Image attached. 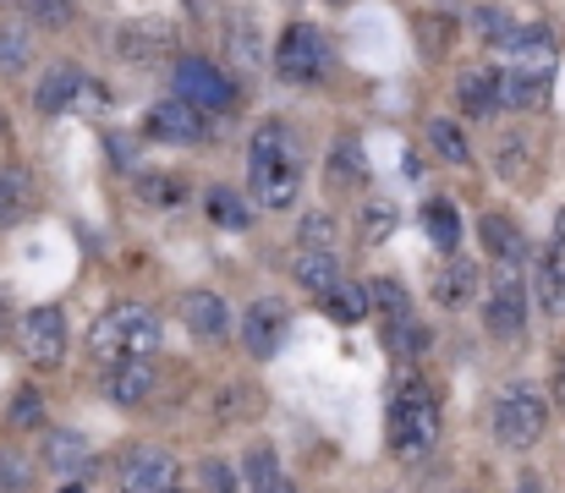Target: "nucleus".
Returning a JSON list of instances; mask_svg holds the SVG:
<instances>
[{"instance_id":"1","label":"nucleus","mask_w":565,"mask_h":493,"mask_svg":"<svg viewBox=\"0 0 565 493\" xmlns=\"http://www.w3.org/2000/svg\"><path fill=\"white\" fill-rule=\"evenodd\" d=\"M160 340H166V329H160V313H154L149 302H110V308L94 319V329H88V351H94L99 362L154 356Z\"/></svg>"},{"instance_id":"2","label":"nucleus","mask_w":565,"mask_h":493,"mask_svg":"<svg viewBox=\"0 0 565 493\" xmlns=\"http://www.w3.org/2000/svg\"><path fill=\"white\" fill-rule=\"evenodd\" d=\"M247 164H253V197L264 208H291L302 181H297V149L286 138L280 121H264L253 132V149H247Z\"/></svg>"},{"instance_id":"3","label":"nucleus","mask_w":565,"mask_h":493,"mask_svg":"<svg viewBox=\"0 0 565 493\" xmlns=\"http://www.w3.org/2000/svg\"><path fill=\"white\" fill-rule=\"evenodd\" d=\"M439 444V400L428 384L406 378L395 395H390V450L401 461H417Z\"/></svg>"},{"instance_id":"4","label":"nucleus","mask_w":565,"mask_h":493,"mask_svg":"<svg viewBox=\"0 0 565 493\" xmlns=\"http://www.w3.org/2000/svg\"><path fill=\"white\" fill-rule=\"evenodd\" d=\"M544 428H550V400H544V389L516 384V389L500 395V406H494V439H500L505 450H533V444L544 439Z\"/></svg>"},{"instance_id":"5","label":"nucleus","mask_w":565,"mask_h":493,"mask_svg":"<svg viewBox=\"0 0 565 493\" xmlns=\"http://www.w3.org/2000/svg\"><path fill=\"white\" fill-rule=\"evenodd\" d=\"M177 99L192 105L198 116H225L231 105H236V83L214 66V61H203V55H188L182 66H177Z\"/></svg>"},{"instance_id":"6","label":"nucleus","mask_w":565,"mask_h":493,"mask_svg":"<svg viewBox=\"0 0 565 493\" xmlns=\"http://www.w3.org/2000/svg\"><path fill=\"white\" fill-rule=\"evenodd\" d=\"M275 66H280L286 83H313V77H324V66H330V44H324V33H319L313 22H291V28L280 33Z\"/></svg>"},{"instance_id":"7","label":"nucleus","mask_w":565,"mask_h":493,"mask_svg":"<svg viewBox=\"0 0 565 493\" xmlns=\"http://www.w3.org/2000/svg\"><path fill=\"white\" fill-rule=\"evenodd\" d=\"M17 345L33 367H61L66 356V319L61 308H28L17 313Z\"/></svg>"},{"instance_id":"8","label":"nucleus","mask_w":565,"mask_h":493,"mask_svg":"<svg viewBox=\"0 0 565 493\" xmlns=\"http://www.w3.org/2000/svg\"><path fill=\"white\" fill-rule=\"evenodd\" d=\"M483 319H489V334H494V340H522V329H527V286H522V275H516L511 264L489 280V308H483Z\"/></svg>"},{"instance_id":"9","label":"nucleus","mask_w":565,"mask_h":493,"mask_svg":"<svg viewBox=\"0 0 565 493\" xmlns=\"http://www.w3.org/2000/svg\"><path fill=\"white\" fill-rule=\"evenodd\" d=\"M110 44H116L121 61L143 66V61H160V55L177 50V22H166V17H132V22H121L110 33Z\"/></svg>"},{"instance_id":"10","label":"nucleus","mask_w":565,"mask_h":493,"mask_svg":"<svg viewBox=\"0 0 565 493\" xmlns=\"http://www.w3.org/2000/svg\"><path fill=\"white\" fill-rule=\"evenodd\" d=\"M286 329H291V308H286L280 297H258V302L242 313V345H247V356L269 362V356L280 351Z\"/></svg>"},{"instance_id":"11","label":"nucleus","mask_w":565,"mask_h":493,"mask_svg":"<svg viewBox=\"0 0 565 493\" xmlns=\"http://www.w3.org/2000/svg\"><path fill=\"white\" fill-rule=\"evenodd\" d=\"M116 483H121V493H166V489H177V456H171V450L143 444V450H132V456L116 467Z\"/></svg>"},{"instance_id":"12","label":"nucleus","mask_w":565,"mask_h":493,"mask_svg":"<svg viewBox=\"0 0 565 493\" xmlns=\"http://www.w3.org/2000/svg\"><path fill=\"white\" fill-rule=\"evenodd\" d=\"M154 384H160V373H154V362L149 356H121V362H105V400L110 406H143L149 395H154Z\"/></svg>"},{"instance_id":"13","label":"nucleus","mask_w":565,"mask_h":493,"mask_svg":"<svg viewBox=\"0 0 565 493\" xmlns=\"http://www.w3.org/2000/svg\"><path fill=\"white\" fill-rule=\"evenodd\" d=\"M149 138L160 143H209V116H198L182 99H166L149 110Z\"/></svg>"},{"instance_id":"14","label":"nucleus","mask_w":565,"mask_h":493,"mask_svg":"<svg viewBox=\"0 0 565 493\" xmlns=\"http://www.w3.org/2000/svg\"><path fill=\"white\" fill-rule=\"evenodd\" d=\"M182 324H188L198 340H225V334H231V308H225L214 291H188V297H182Z\"/></svg>"},{"instance_id":"15","label":"nucleus","mask_w":565,"mask_h":493,"mask_svg":"<svg viewBox=\"0 0 565 493\" xmlns=\"http://www.w3.org/2000/svg\"><path fill=\"white\" fill-rule=\"evenodd\" d=\"M324 175H330L335 192L369 186V154H363V143H358V138H335V149H330V160H324Z\"/></svg>"},{"instance_id":"16","label":"nucleus","mask_w":565,"mask_h":493,"mask_svg":"<svg viewBox=\"0 0 565 493\" xmlns=\"http://www.w3.org/2000/svg\"><path fill=\"white\" fill-rule=\"evenodd\" d=\"M291 275H297V286H302V291L324 297V291H335V286H341V258H335V253H313V247H302V253L291 258Z\"/></svg>"},{"instance_id":"17","label":"nucleus","mask_w":565,"mask_h":493,"mask_svg":"<svg viewBox=\"0 0 565 493\" xmlns=\"http://www.w3.org/2000/svg\"><path fill=\"white\" fill-rule=\"evenodd\" d=\"M77 94H83V77H77V66H66V61H61V66H50V72L39 77V94H33V105H39L44 116H61V110L77 99Z\"/></svg>"},{"instance_id":"18","label":"nucleus","mask_w":565,"mask_h":493,"mask_svg":"<svg viewBox=\"0 0 565 493\" xmlns=\"http://www.w3.org/2000/svg\"><path fill=\"white\" fill-rule=\"evenodd\" d=\"M225 50H231V61L236 66H264V33H258V22L247 17V11H236L231 22H225Z\"/></svg>"},{"instance_id":"19","label":"nucleus","mask_w":565,"mask_h":493,"mask_svg":"<svg viewBox=\"0 0 565 493\" xmlns=\"http://www.w3.org/2000/svg\"><path fill=\"white\" fill-rule=\"evenodd\" d=\"M472 297H478V269L472 264H445L439 280H434V302L450 308V313H461Z\"/></svg>"},{"instance_id":"20","label":"nucleus","mask_w":565,"mask_h":493,"mask_svg":"<svg viewBox=\"0 0 565 493\" xmlns=\"http://www.w3.org/2000/svg\"><path fill=\"white\" fill-rule=\"evenodd\" d=\"M28 208H33V175L22 164H6L0 170V225L28 219Z\"/></svg>"},{"instance_id":"21","label":"nucleus","mask_w":565,"mask_h":493,"mask_svg":"<svg viewBox=\"0 0 565 493\" xmlns=\"http://www.w3.org/2000/svg\"><path fill=\"white\" fill-rule=\"evenodd\" d=\"M83 461H88L83 433H72V428H50V433H44V467H50V472H77Z\"/></svg>"},{"instance_id":"22","label":"nucleus","mask_w":565,"mask_h":493,"mask_svg":"<svg viewBox=\"0 0 565 493\" xmlns=\"http://www.w3.org/2000/svg\"><path fill=\"white\" fill-rule=\"evenodd\" d=\"M478 236H483V253H489V258H500V264L522 258V231H516V225H511L505 214H483Z\"/></svg>"},{"instance_id":"23","label":"nucleus","mask_w":565,"mask_h":493,"mask_svg":"<svg viewBox=\"0 0 565 493\" xmlns=\"http://www.w3.org/2000/svg\"><path fill=\"white\" fill-rule=\"evenodd\" d=\"M324 313H330V319H335L341 329L363 324V319H369V297H363V286L341 280L335 291H324Z\"/></svg>"},{"instance_id":"24","label":"nucleus","mask_w":565,"mask_h":493,"mask_svg":"<svg viewBox=\"0 0 565 493\" xmlns=\"http://www.w3.org/2000/svg\"><path fill=\"white\" fill-rule=\"evenodd\" d=\"M428 143H434V154H439L445 164H467V160H472L467 132H461L456 121H445V116H434V121H428Z\"/></svg>"},{"instance_id":"25","label":"nucleus","mask_w":565,"mask_h":493,"mask_svg":"<svg viewBox=\"0 0 565 493\" xmlns=\"http://www.w3.org/2000/svg\"><path fill=\"white\" fill-rule=\"evenodd\" d=\"M423 231H428V242H434L439 253H456V242H461V219H456L450 203H428V208H423Z\"/></svg>"},{"instance_id":"26","label":"nucleus","mask_w":565,"mask_h":493,"mask_svg":"<svg viewBox=\"0 0 565 493\" xmlns=\"http://www.w3.org/2000/svg\"><path fill=\"white\" fill-rule=\"evenodd\" d=\"M456 94H461V110H467V116H489V110H494V72L472 66Z\"/></svg>"},{"instance_id":"27","label":"nucleus","mask_w":565,"mask_h":493,"mask_svg":"<svg viewBox=\"0 0 565 493\" xmlns=\"http://www.w3.org/2000/svg\"><path fill=\"white\" fill-rule=\"evenodd\" d=\"M209 219L225 225V231H247V197L236 186H214L209 192Z\"/></svg>"},{"instance_id":"28","label":"nucleus","mask_w":565,"mask_h":493,"mask_svg":"<svg viewBox=\"0 0 565 493\" xmlns=\"http://www.w3.org/2000/svg\"><path fill=\"white\" fill-rule=\"evenodd\" d=\"M384 340H390V351H395L401 362H417V356L428 351V329L417 324V319H395V324H384Z\"/></svg>"},{"instance_id":"29","label":"nucleus","mask_w":565,"mask_h":493,"mask_svg":"<svg viewBox=\"0 0 565 493\" xmlns=\"http://www.w3.org/2000/svg\"><path fill=\"white\" fill-rule=\"evenodd\" d=\"M363 297H369V308H379V319H384V324H395V319H412V297H406L395 280H374Z\"/></svg>"},{"instance_id":"30","label":"nucleus","mask_w":565,"mask_h":493,"mask_svg":"<svg viewBox=\"0 0 565 493\" xmlns=\"http://www.w3.org/2000/svg\"><path fill=\"white\" fill-rule=\"evenodd\" d=\"M395 219H401V214H395V203H390V197H369V203H363V242H369V247L390 242Z\"/></svg>"},{"instance_id":"31","label":"nucleus","mask_w":565,"mask_h":493,"mask_svg":"<svg viewBox=\"0 0 565 493\" xmlns=\"http://www.w3.org/2000/svg\"><path fill=\"white\" fill-rule=\"evenodd\" d=\"M28 489H33L28 450H0V493H28Z\"/></svg>"},{"instance_id":"32","label":"nucleus","mask_w":565,"mask_h":493,"mask_svg":"<svg viewBox=\"0 0 565 493\" xmlns=\"http://www.w3.org/2000/svg\"><path fill=\"white\" fill-rule=\"evenodd\" d=\"M28 17H33L39 28L61 33V28H72V17H77V0H28Z\"/></svg>"},{"instance_id":"33","label":"nucleus","mask_w":565,"mask_h":493,"mask_svg":"<svg viewBox=\"0 0 565 493\" xmlns=\"http://www.w3.org/2000/svg\"><path fill=\"white\" fill-rule=\"evenodd\" d=\"M500 175H511V181H522L527 170H533V160H527V138H500Z\"/></svg>"},{"instance_id":"34","label":"nucleus","mask_w":565,"mask_h":493,"mask_svg":"<svg viewBox=\"0 0 565 493\" xmlns=\"http://www.w3.org/2000/svg\"><path fill=\"white\" fill-rule=\"evenodd\" d=\"M302 247L335 253V219H330V214H308V219H302Z\"/></svg>"},{"instance_id":"35","label":"nucleus","mask_w":565,"mask_h":493,"mask_svg":"<svg viewBox=\"0 0 565 493\" xmlns=\"http://www.w3.org/2000/svg\"><path fill=\"white\" fill-rule=\"evenodd\" d=\"M22 66H28V33L0 28V72H22Z\"/></svg>"},{"instance_id":"36","label":"nucleus","mask_w":565,"mask_h":493,"mask_svg":"<svg viewBox=\"0 0 565 493\" xmlns=\"http://www.w3.org/2000/svg\"><path fill=\"white\" fill-rule=\"evenodd\" d=\"M539 297H544V308H565V264L544 258V269H539Z\"/></svg>"},{"instance_id":"37","label":"nucleus","mask_w":565,"mask_h":493,"mask_svg":"<svg viewBox=\"0 0 565 493\" xmlns=\"http://www.w3.org/2000/svg\"><path fill=\"white\" fill-rule=\"evenodd\" d=\"M511 28H516V22H511L500 6H483V11H478V33H483L489 44H505V33H511Z\"/></svg>"},{"instance_id":"38","label":"nucleus","mask_w":565,"mask_h":493,"mask_svg":"<svg viewBox=\"0 0 565 493\" xmlns=\"http://www.w3.org/2000/svg\"><path fill=\"white\" fill-rule=\"evenodd\" d=\"M143 197L149 203H182V181L177 175H143Z\"/></svg>"},{"instance_id":"39","label":"nucleus","mask_w":565,"mask_h":493,"mask_svg":"<svg viewBox=\"0 0 565 493\" xmlns=\"http://www.w3.org/2000/svg\"><path fill=\"white\" fill-rule=\"evenodd\" d=\"M11 422H17V428H33V422H44V400H39L33 389H22V395L11 400Z\"/></svg>"},{"instance_id":"40","label":"nucleus","mask_w":565,"mask_h":493,"mask_svg":"<svg viewBox=\"0 0 565 493\" xmlns=\"http://www.w3.org/2000/svg\"><path fill=\"white\" fill-rule=\"evenodd\" d=\"M269 478H280V467H275V450H253L247 456V489H258V483H269Z\"/></svg>"},{"instance_id":"41","label":"nucleus","mask_w":565,"mask_h":493,"mask_svg":"<svg viewBox=\"0 0 565 493\" xmlns=\"http://www.w3.org/2000/svg\"><path fill=\"white\" fill-rule=\"evenodd\" d=\"M203 489L209 493H242L236 489V472H231V467H220V461H203Z\"/></svg>"},{"instance_id":"42","label":"nucleus","mask_w":565,"mask_h":493,"mask_svg":"<svg viewBox=\"0 0 565 493\" xmlns=\"http://www.w3.org/2000/svg\"><path fill=\"white\" fill-rule=\"evenodd\" d=\"M247 493H297L286 478H269V483H258V489H247Z\"/></svg>"},{"instance_id":"43","label":"nucleus","mask_w":565,"mask_h":493,"mask_svg":"<svg viewBox=\"0 0 565 493\" xmlns=\"http://www.w3.org/2000/svg\"><path fill=\"white\" fill-rule=\"evenodd\" d=\"M555 406H565V351H561V362H555Z\"/></svg>"},{"instance_id":"44","label":"nucleus","mask_w":565,"mask_h":493,"mask_svg":"<svg viewBox=\"0 0 565 493\" xmlns=\"http://www.w3.org/2000/svg\"><path fill=\"white\" fill-rule=\"evenodd\" d=\"M6 329H11V302H6V291H0V340H6Z\"/></svg>"},{"instance_id":"45","label":"nucleus","mask_w":565,"mask_h":493,"mask_svg":"<svg viewBox=\"0 0 565 493\" xmlns=\"http://www.w3.org/2000/svg\"><path fill=\"white\" fill-rule=\"evenodd\" d=\"M61 493H83V489H77V483H66V489H61Z\"/></svg>"},{"instance_id":"46","label":"nucleus","mask_w":565,"mask_h":493,"mask_svg":"<svg viewBox=\"0 0 565 493\" xmlns=\"http://www.w3.org/2000/svg\"><path fill=\"white\" fill-rule=\"evenodd\" d=\"M166 493H177V489H166Z\"/></svg>"}]
</instances>
